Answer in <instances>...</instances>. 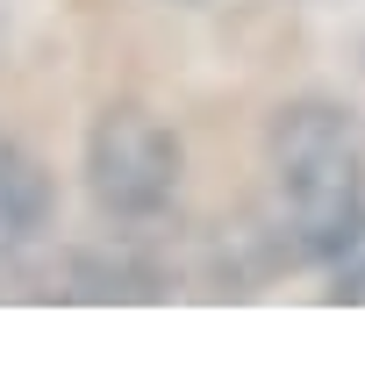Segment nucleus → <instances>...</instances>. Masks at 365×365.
Returning a JSON list of instances; mask_svg holds the SVG:
<instances>
[{
    "label": "nucleus",
    "mask_w": 365,
    "mask_h": 365,
    "mask_svg": "<svg viewBox=\"0 0 365 365\" xmlns=\"http://www.w3.org/2000/svg\"><path fill=\"white\" fill-rule=\"evenodd\" d=\"M179 172H187V150L179 136L150 115V108H101L86 129V187L93 208L122 230H150L172 215L179 201Z\"/></svg>",
    "instance_id": "nucleus-2"
},
{
    "label": "nucleus",
    "mask_w": 365,
    "mask_h": 365,
    "mask_svg": "<svg viewBox=\"0 0 365 365\" xmlns=\"http://www.w3.org/2000/svg\"><path fill=\"white\" fill-rule=\"evenodd\" d=\"M329 301H365V230H358V244H344L329 258Z\"/></svg>",
    "instance_id": "nucleus-4"
},
{
    "label": "nucleus",
    "mask_w": 365,
    "mask_h": 365,
    "mask_svg": "<svg viewBox=\"0 0 365 365\" xmlns=\"http://www.w3.org/2000/svg\"><path fill=\"white\" fill-rule=\"evenodd\" d=\"M43 222H51V179H43V165L15 136H0V251L36 244Z\"/></svg>",
    "instance_id": "nucleus-3"
},
{
    "label": "nucleus",
    "mask_w": 365,
    "mask_h": 365,
    "mask_svg": "<svg viewBox=\"0 0 365 365\" xmlns=\"http://www.w3.org/2000/svg\"><path fill=\"white\" fill-rule=\"evenodd\" d=\"M265 215L287 258L329 265L365 230V136L336 101H287L265 129Z\"/></svg>",
    "instance_id": "nucleus-1"
}]
</instances>
